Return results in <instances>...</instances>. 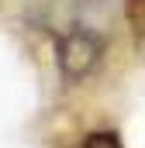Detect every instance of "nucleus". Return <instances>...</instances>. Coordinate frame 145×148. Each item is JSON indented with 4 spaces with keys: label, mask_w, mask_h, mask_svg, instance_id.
Returning <instances> with one entry per match:
<instances>
[{
    "label": "nucleus",
    "mask_w": 145,
    "mask_h": 148,
    "mask_svg": "<svg viewBox=\"0 0 145 148\" xmlns=\"http://www.w3.org/2000/svg\"><path fill=\"white\" fill-rule=\"evenodd\" d=\"M104 59V38L90 28H72L55 41V66L66 83H79Z\"/></svg>",
    "instance_id": "obj_1"
},
{
    "label": "nucleus",
    "mask_w": 145,
    "mask_h": 148,
    "mask_svg": "<svg viewBox=\"0 0 145 148\" xmlns=\"http://www.w3.org/2000/svg\"><path fill=\"white\" fill-rule=\"evenodd\" d=\"M124 10H128V24L138 38H145V0H124Z\"/></svg>",
    "instance_id": "obj_2"
},
{
    "label": "nucleus",
    "mask_w": 145,
    "mask_h": 148,
    "mask_svg": "<svg viewBox=\"0 0 145 148\" xmlns=\"http://www.w3.org/2000/svg\"><path fill=\"white\" fill-rule=\"evenodd\" d=\"M83 148H124V145L114 131H93V134H86Z\"/></svg>",
    "instance_id": "obj_3"
}]
</instances>
